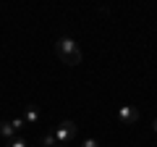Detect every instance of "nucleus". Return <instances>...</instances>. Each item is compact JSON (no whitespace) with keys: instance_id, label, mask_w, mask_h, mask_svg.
<instances>
[{"instance_id":"5","label":"nucleus","mask_w":157,"mask_h":147,"mask_svg":"<svg viewBox=\"0 0 157 147\" xmlns=\"http://www.w3.org/2000/svg\"><path fill=\"white\" fill-rule=\"evenodd\" d=\"M13 134H16V129H13L8 121H0V137H3L6 142H11V139H13Z\"/></svg>"},{"instance_id":"1","label":"nucleus","mask_w":157,"mask_h":147,"mask_svg":"<svg viewBox=\"0 0 157 147\" xmlns=\"http://www.w3.org/2000/svg\"><path fill=\"white\" fill-rule=\"evenodd\" d=\"M55 53H58V58H60L63 63H68V66H78V63H81V47H78L76 40H71V37H60V40L55 42Z\"/></svg>"},{"instance_id":"8","label":"nucleus","mask_w":157,"mask_h":147,"mask_svg":"<svg viewBox=\"0 0 157 147\" xmlns=\"http://www.w3.org/2000/svg\"><path fill=\"white\" fill-rule=\"evenodd\" d=\"M8 147H26V142H24V139H11Z\"/></svg>"},{"instance_id":"4","label":"nucleus","mask_w":157,"mask_h":147,"mask_svg":"<svg viewBox=\"0 0 157 147\" xmlns=\"http://www.w3.org/2000/svg\"><path fill=\"white\" fill-rule=\"evenodd\" d=\"M21 118H24V124H37V121H39V110L34 105H26V110H24Z\"/></svg>"},{"instance_id":"6","label":"nucleus","mask_w":157,"mask_h":147,"mask_svg":"<svg viewBox=\"0 0 157 147\" xmlns=\"http://www.w3.org/2000/svg\"><path fill=\"white\" fill-rule=\"evenodd\" d=\"M39 142H42L45 147H58V139H55V134H45V137H42Z\"/></svg>"},{"instance_id":"3","label":"nucleus","mask_w":157,"mask_h":147,"mask_svg":"<svg viewBox=\"0 0 157 147\" xmlns=\"http://www.w3.org/2000/svg\"><path fill=\"white\" fill-rule=\"evenodd\" d=\"M118 121L126 124V126L136 124V121H139V110H136L134 105H121V108H118Z\"/></svg>"},{"instance_id":"10","label":"nucleus","mask_w":157,"mask_h":147,"mask_svg":"<svg viewBox=\"0 0 157 147\" xmlns=\"http://www.w3.org/2000/svg\"><path fill=\"white\" fill-rule=\"evenodd\" d=\"M155 131H157V121H155Z\"/></svg>"},{"instance_id":"2","label":"nucleus","mask_w":157,"mask_h":147,"mask_svg":"<svg viewBox=\"0 0 157 147\" xmlns=\"http://www.w3.org/2000/svg\"><path fill=\"white\" fill-rule=\"evenodd\" d=\"M76 131H78V126L73 124V121H60V124L55 126V139H58V145H66L68 139H73L76 137Z\"/></svg>"},{"instance_id":"9","label":"nucleus","mask_w":157,"mask_h":147,"mask_svg":"<svg viewBox=\"0 0 157 147\" xmlns=\"http://www.w3.org/2000/svg\"><path fill=\"white\" fill-rule=\"evenodd\" d=\"M81 147H100V142H97V139H86Z\"/></svg>"},{"instance_id":"7","label":"nucleus","mask_w":157,"mask_h":147,"mask_svg":"<svg viewBox=\"0 0 157 147\" xmlns=\"http://www.w3.org/2000/svg\"><path fill=\"white\" fill-rule=\"evenodd\" d=\"M11 126H13L16 131H21V129H24V118H16V121H11Z\"/></svg>"},{"instance_id":"11","label":"nucleus","mask_w":157,"mask_h":147,"mask_svg":"<svg viewBox=\"0 0 157 147\" xmlns=\"http://www.w3.org/2000/svg\"><path fill=\"white\" fill-rule=\"evenodd\" d=\"M58 147H66V145H58Z\"/></svg>"}]
</instances>
